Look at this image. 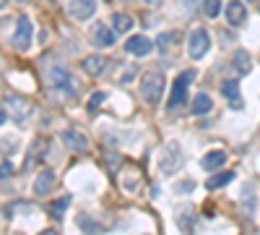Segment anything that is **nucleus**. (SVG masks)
Returning a JSON list of instances; mask_svg holds the SVG:
<instances>
[{
    "instance_id": "obj_1",
    "label": "nucleus",
    "mask_w": 260,
    "mask_h": 235,
    "mask_svg": "<svg viewBox=\"0 0 260 235\" xmlns=\"http://www.w3.org/2000/svg\"><path fill=\"white\" fill-rule=\"evenodd\" d=\"M164 94V73L161 71H146L141 76V97L146 105H159Z\"/></svg>"
},
{
    "instance_id": "obj_2",
    "label": "nucleus",
    "mask_w": 260,
    "mask_h": 235,
    "mask_svg": "<svg viewBox=\"0 0 260 235\" xmlns=\"http://www.w3.org/2000/svg\"><path fill=\"white\" fill-rule=\"evenodd\" d=\"M195 81V71H182L177 79H175V84H172V94H169V99H167V108L169 110H177L180 105L185 102V97H187V87Z\"/></svg>"
},
{
    "instance_id": "obj_3",
    "label": "nucleus",
    "mask_w": 260,
    "mask_h": 235,
    "mask_svg": "<svg viewBox=\"0 0 260 235\" xmlns=\"http://www.w3.org/2000/svg\"><path fill=\"white\" fill-rule=\"evenodd\" d=\"M185 157H182V146L177 141H169L167 149H164V154H161V173L167 175H175L177 170L182 167Z\"/></svg>"
},
{
    "instance_id": "obj_4",
    "label": "nucleus",
    "mask_w": 260,
    "mask_h": 235,
    "mask_svg": "<svg viewBox=\"0 0 260 235\" xmlns=\"http://www.w3.org/2000/svg\"><path fill=\"white\" fill-rule=\"evenodd\" d=\"M11 45H13V50H18V53H26V50H29V45H31V21H29L26 16L18 18L16 34H13V39H11Z\"/></svg>"
},
{
    "instance_id": "obj_5",
    "label": "nucleus",
    "mask_w": 260,
    "mask_h": 235,
    "mask_svg": "<svg viewBox=\"0 0 260 235\" xmlns=\"http://www.w3.org/2000/svg\"><path fill=\"white\" fill-rule=\"evenodd\" d=\"M208 50H211V37H208V32H206V29H195V32L190 34V55H192L195 60H201Z\"/></svg>"
},
{
    "instance_id": "obj_6",
    "label": "nucleus",
    "mask_w": 260,
    "mask_h": 235,
    "mask_svg": "<svg viewBox=\"0 0 260 235\" xmlns=\"http://www.w3.org/2000/svg\"><path fill=\"white\" fill-rule=\"evenodd\" d=\"M96 13V0H71L68 16L76 21H89Z\"/></svg>"
},
{
    "instance_id": "obj_7",
    "label": "nucleus",
    "mask_w": 260,
    "mask_h": 235,
    "mask_svg": "<svg viewBox=\"0 0 260 235\" xmlns=\"http://www.w3.org/2000/svg\"><path fill=\"white\" fill-rule=\"evenodd\" d=\"M125 50L136 58H146L151 50H154V42H151L146 34H133L127 42H125Z\"/></svg>"
},
{
    "instance_id": "obj_8",
    "label": "nucleus",
    "mask_w": 260,
    "mask_h": 235,
    "mask_svg": "<svg viewBox=\"0 0 260 235\" xmlns=\"http://www.w3.org/2000/svg\"><path fill=\"white\" fill-rule=\"evenodd\" d=\"M115 39H117L115 29L104 27V24H96V27L91 29V42H94L96 47H112V45H115Z\"/></svg>"
},
{
    "instance_id": "obj_9",
    "label": "nucleus",
    "mask_w": 260,
    "mask_h": 235,
    "mask_svg": "<svg viewBox=\"0 0 260 235\" xmlns=\"http://www.w3.org/2000/svg\"><path fill=\"white\" fill-rule=\"evenodd\" d=\"M55 173H52V170H42V173L37 175V180H34V194L37 196H47L50 194V191L55 188Z\"/></svg>"
},
{
    "instance_id": "obj_10",
    "label": "nucleus",
    "mask_w": 260,
    "mask_h": 235,
    "mask_svg": "<svg viewBox=\"0 0 260 235\" xmlns=\"http://www.w3.org/2000/svg\"><path fill=\"white\" fill-rule=\"evenodd\" d=\"M232 68L237 71V76H247L252 71V58L245 53V50H237L232 55Z\"/></svg>"
},
{
    "instance_id": "obj_11",
    "label": "nucleus",
    "mask_w": 260,
    "mask_h": 235,
    "mask_svg": "<svg viewBox=\"0 0 260 235\" xmlns=\"http://www.w3.org/2000/svg\"><path fill=\"white\" fill-rule=\"evenodd\" d=\"M245 16H247V8H245V3H240V0H232V3L226 6V21L232 27H240L245 21Z\"/></svg>"
},
{
    "instance_id": "obj_12",
    "label": "nucleus",
    "mask_w": 260,
    "mask_h": 235,
    "mask_svg": "<svg viewBox=\"0 0 260 235\" xmlns=\"http://www.w3.org/2000/svg\"><path fill=\"white\" fill-rule=\"evenodd\" d=\"M62 141L68 144L73 152H86V149H89V139H86L83 134H78V131H65Z\"/></svg>"
},
{
    "instance_id": "obj_13",
    "label": "nucleus",
    "mask_w": 260,
    "mask_h": 235,
    "mask_svg": "<svg viewBox=\"0 0 260 235\" xmlns=\"http://www.w3.org/2000/svg\"><path fill=\"white\" fill-rule=\"evenodd\" d=\"M104 68H107V60H104L102 55H89V58H83V71L89 73V76H99Z\"/></svg>"
},
{
    "instance_id": "obj_14",
    "label": "nucleus",
    "mask_w": 260,
    "mask_h": 235,
    "mask_svg": "<svg viewBox=\"0 0 260 235\" xmlns=\"http://www.w3.org/2000/svg\"><path fill=\"white\" fill-rule=\"evenodd\" d=\"M221 94H224L226 99H232L234 108H242V99H240V84H237V79L221 84Z\"/></svg>"
},
{
    "instance_id": "obj_15",
    "label": "nucleus",
    "mask_w": 260,
    "mask_h": 235,
    "mask_svg": "<svg viewBox=\"0 0 260 235\" xmlns=\"http://www.w3.org/2000/svg\"><path fill=\"white\" fill-rule=\"evenodd\" d=\"M224 162H226V152H221V149H213V152H208V154L201 160V165H203L206 170H219Z\"/></svg>"
},
{
    "instance_id": "obj_16",
    "label": "nucleus",
    "mask_w": 260,
    "mask_h": 235,
    "mask_svg": "<svg viewBox=\"0 0 260 235\" xmlns=\"http://www.w3.org/2000/svg\"><path fill=\"white\" fill-rule=\"evenodd\" d=\"M133 16L130 13H115L112 16V29H115V34H125V32H130L133 29Z\"/></svg>"
},
{
    "instance_id": "obj_17",
    "label": "nucleus",
    "mask_w": 260,
    "mask_h": 235,
    "mask_svg": "<svg viewBox=\"0 0 260 235\" xmlns=\"http://www.w3.org/2000/svg\"><path fill=\"white\" fill-rule=\"evenodd\" d=\"M68 79H71V76H68V68H65V66H50V71H47V84H52V87L60 89Z\"/></svg>"
},
{
    "instance_id": "obj_18",
    "label": "nucleus",
    "mask_w": 260,
    "mask_h": 235,
    "mask_svg": "<svg viewBox=\"0 0 260 235\" xmlns=\"http://www.w3.org/2000/svg\"><path fill=\"white\" fill-rule=\"evenodd\" d=\"M211 108H213V99H211L208 94H195V99H192V105H190V113H192V115H206Z\"/></svg>"
},
{
    "instance_id": "obj_19",
    "label": "nucleus",
    "mask_w": 260,
    "mask_h": 235,
    "mask_svg": "<svg viewBox=\"0 0 260 235\" xmlns=\"http://www.w3.org/2000/svg\"><path fill=\"white\" fill-rule=\"evenodd\" d=\"M234 180V173L229 170V173H216V175H211L208 180H206V188L208 191H216V188H224V186H229Z\"/></svg>"
},
{
    "instance_id": "obj_20",
    "label": "nucleus",
    "mask_w": 260,
    "mask_h": 235,
    "mask_svg": "<svg viewBox=\"0 0 260 235\" xmlns=\"http://www.w3.org/2000/svg\"><path fill=\"white\" fill-rule=\"evenodd\" d=\"M45 146H47V139H34V144H31V149H29V157H26V170H31L34 167V162L42 157L39 152H45Z\"/></svg>"
},
{
    "instance_id": "obj_21",
    "label": "nucleus",
    "mask_w": 260,
    "mask_h": 235,
    "mask_svg": "<svg viewBox=\"0 0 260 235\" xmlns=\"http://www.w3.org/2000/svg\"><path fill=\"white\" fill-rule=\"evenodd\" d=\"M68 206H71V196H60V199H55L50 204V215L55 220H62V215H65V209H68Z\"/></svg>"
},
{
    "instance_id": "obj_22",
    "label": "nucleus",
    "mask_w": 260,
    "mask_h": 235,
    "mask_svg": "<svg viewBox=\"0 0 260 235\" xmlns=\"http://www.w3.org/2000/svg\"><path fill=\"white\" fill-rule=\"evenodd\" d=\"M78 227H81L83 232H89V235L102 232V225H99L94 217H89V215H81V217H78Z\"/></svg>"
},
{
    "instance_id": "obj_23",
    "label": "nucleus",
    "mask_w": 260,
    "mask_h": 235,
    "mask_svg": "<svg viewBox=\"0 0 260 235\" xmlns=\"http://www.w3.org/2000/svg\"><path fill=\"white\" fill-rule=\"evenodd\" d=\"M203 13L208 18H216L221 13V3H219V0H203Z\"/></svg>"
},
{
    "instance_id": "obj_24",
    "label": "nucleus",
    "mask_w": 260,
    "mask_h": 235,
    "mask_svg": "<svg viewBox=\"0 0 260 235\" xmlns=\"http://www.w3.org/2000/svg\"><path fill=\"white\" fill-rule=\"evenodd\" d=\"M172 39H175V34H159L156 45H159V50H161V53H167V47L172 45Z\"/></svg>"
},
{
    "instance_id": "obj_25",
    "label": "nucleus",
    "mask_w": 260,
    "mask_h": 235,
    "mask_svg": "<svg viewBox=\"0 0 260 235\" xmlns=\"http://www.w3.org/2000/svg\"><path fill=\"white\" fill-rule=\"evenodd\" d=\"M102 102H104V92H96V94H94V97L89 99V113H94V110L99 108Z\"/></svg>"
},
{
    "instance_id": "obj_26",
    "label": "nucleus",
    "mask_w": 260,
    "mask_h": 235,
    "mask_svg": "<svg viewBox=\"0 0 260 235\" xmlns=\"http://www.w3.org/2000/svg\"><path fill=\"white\" fill-rule=\"evenodd\" d=\"M11 175H13V165L11 162H3V165H0V180H6Z\"/></svg>"
},
{
    "instance_id": "obj_27",
    "label": "nucleus",
    "mask_w": 260,
    "mask_h": 235,
    "mask_svg": "<svg viewBox=\"0 0 260 235\" xmlns=\"http://www.w3.org/2000/svg\"><path fill=\"white\" fill-rule=\"evenodd\" d=\"M180 191H192V183H180Z\"/></svg>"
},
{
    "instance_id": "obj_28",
    "label": "nucleus",
    "mask_w": 260,
    "mask_h": 235,
    "mask_svg": "<svg viewBox=\"0 0 260 235\" xmlns=\"http://www.w3.org/2000/svg\"><path fill=\"white\" fill-rule=\"evenodd\" d=\"M6 120H8V115H6V113H3V110H0V125H3V123H6Z\"/></svg>"
},
{
    "instance_id": "obj_29",
    "label": "nucleus",
    "mask_w": 260,
    "mask_h": 235,
    "mask_svg": "<svg viewBox=\"0 0 260 235\" xmlns=\"http://www.w3.org/2000/svg\"><path fill=\"white\" fill-rule=\"evenodd\" d=\"M42 235H60V232H57V230H45Z\"/></svg>"
},
{
    "instance_id": "obj_30",
    "label": "nucleus",
    "mask_w": 260,
    "mask_h": 235,
    "mask_svg": "<svg viewBox=\"0 0 260 235\" xmlns=\"http://www.w3.org/2000/svg\"><path fill=\"white\" fill-rule=\"evenodd\" d=\"M146 3H151V6H159V0H146Z\"/></svg>"
},
{
    "instance_id": "obj_31",
    "label": "nucleus",
    "mask_w": 260,
    "mask_h": 235,
    "mask_svg": "<svg viewBox=\"0 0 260 235\" xmlns=\"http://www.w3.org/2000/svg\"><path fill=\"white\" fill-rule=\"evenodd\" d=\"M6 3H8V0H0V6H6Z\"/></svg>"
}]
</instances>
